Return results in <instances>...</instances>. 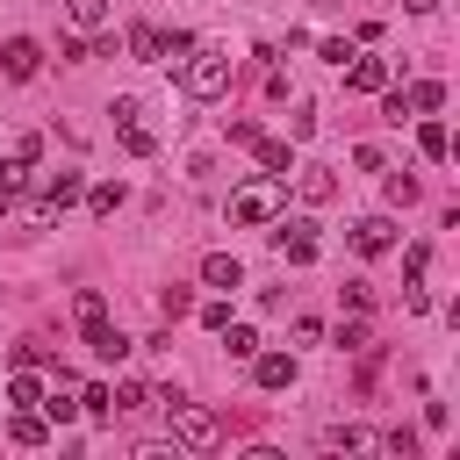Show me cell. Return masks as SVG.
Wrapping results in <instances>:
<instances>
[{
	"instance_id": "cell-1",
	"label": "cell",
	"mask_w": 460,
	"mask_h": 460,
	"mask_svg": "<svg viewBox=\"0 0 460 460\" xmlns=\"http://www.w3.org/2000/svg\"><path fill=\"white\" fill-rule=\"evenodd\" d=\"M230 50L223 43H194L187 58H180V86L194 93V101H216V93H230Z\"/></svg>"
},
{
	"instance_id": "cell-2",
	"label": "cell",
	"mask_w": 460,
	"mask_h": 460,
	"mask_svg": "<svg viewBox=\"0 0 460 460\" xmlns=\"http://www.w3.org/2000/svg\"><path fill=\"white\" fill-rule=\"evenodd\" d=\"M165 410H172V446H187V453H216L223 446L216 410H201V402H165Z\"/></svg>"
},
{
	"instance_id": "cell-3",
	"label": "cell",
	"mask_w": 460,
	"mask_h": 460,
	"mask_svg": "<svg viewBox=\"0 0 460 460\" xmlns=\"http://www.w3.org/2000/svg\"><path fill=\"white\" fill-rule=\"evenodd\" d=\"M108 115H115V137H122V151H129V158H151V151H158V129L144 122V101H137V93H122Z\"/></svg>"
},
{
	"instance_id": "cell-4",
	"label": "cell",
	"mask_w": 460,
	"mask_h": 460,
	"mask_svg": "<svg viewBox=\"0 0 460 460\" xmlns=\"http://www.w3.org/2000/svg\"><path fill=\"white\" fill-rule=\"evenodd\" d=\"M273 216H280V180L273 172L230 194V223H273Z\"/></svg>"
},
{
	"instance_id": "cell-5",
	"label": "cell",
	"mask_w": 460,
	"mask_h": 460,
	"mask_svg": "<svg viewBox=\"0 0 460 460\" xmlns=\"http://www.w3.org/2000/svg\"><path fill=\"white\" fill-rule=\"evenodd\" d=\"M36 72H43V43H29V36H7V43H0V79L29 86Z\"/></svg>"
},
{
	"instance_id": "cell-6",
	"label": "cell",
	"mask_w": 460,
	"mask_h": 460,
	"mask_svg": "<svg viewBox=\"0 0 460 460\" xmlns=\"http://www.w3.org/2000/svg\"><path fill=\"white\" fill-rule=\"evenodd\" d=\"M79 201V172H50L43 187H36V208H29V223H50L58 208H72Z\"/></svg>"
},
{
	"instance_id": "cell-7",
	"label": "cell",
	"mask_w": 460,
	"mask_h": 460,
	"mask_svg": "<svg viewBox=\"0 0 460 460\" xmlns=\"http://www.w3.org/2000/svg\"><path fill=\"white\" fill-rule=\"evenodd\" d=\"M79 331H86V352H93V359H108V367L137 352V345H129V338H122V331L108 323V316H93V323H79Z\"/></svg>"
},
{
	"instance_id": "cell-8",
	"label": "cell",
	"mask_w": 460,
	"mask_h": 460,
	"mask_svg": "<svg viewBox=\"0 0 460 460\" xmlns=\"http://www.w3.org/2000/svg\"><path fill=\"white\" fill-rule=\"evenodd\" d=\"M388 244H395V223H388V216H359V223H352V252H359V259H381Z\"/></svg>"
},
{
	"instance_id": "cell-9",
	"label": "cell",
	"mask_w": 460,
	"mask_h": 460,
	"mask_svg": "<svg viewBox=\"0 0 460 460\" xmlns=\"http://www.w3.org/2000/svg\"><path fill=\"white\" fill-rule=\"evenodd\" d=\"M252 381L266 395H280V388H295V359L288 352H252Z\"/></svg>"
},
{
	"instance_id": "cell-10",
	"label": "cell",
	"mask_w": 460,
	"mask_h": 460,
	"mask_svg": "<svg viewBox=\"0 0 460 460\" xmlns=\"http://www.w3.org/2000/svg\"><path fill=\"white\" fill-rule=\"evenodd\" d=\"M273 244H280V259H288V266H316V223H288Z\"/></svg>"
},
{
	"instance_id": "cell-11",
	"label": "cell",
	"mask_w": 460,
	"mask_h": 460,
	"mask_svg": "<svg viewBox=\"0 0 460 460\" xmlns=\"http://www.w3.org/2000/svg\"><path fill=\"white\" fill-rule=\"evenodd\" d=\"M345 86H352V93H388V65L352 50V65H345Z\"/></svg>"
},
{
	"instance_id": "cell-12",
	"label": "cell",
	"mask_w": 460,
	"mask_h": 460,
	"mask_svg": "<svg viewBox=\"0 0 460 460\" xmlns=\"http://www.w3.org/2000/svg\"><path fill=\"white\" fill-rule=\"evenodd\" d=\"M295 187H302V201H309V208L338 201V180H331V165H295Z\"/></svg>"
},
{
	"instance_id": "cell-13",
	"label": "cell",
	"mask_w": 460,
	"mask_h": 460,
	"mask_svg": "<svg viewBox=\"0 0 460 460\" xmlns=\"http://www.w3.org/2000/svg\"><path fill=\"white\" fill-rule=\"evenodd\" d=\"M201 280H208V288H223V295H230V288H244V266H237V259H230V252H208V259H201Z\"/></svg>"
},
{
	"instance_id": "cell-14",
	"label": "cell",
	"mask_w": 460,
	"mask_h": 460,
	"mask_svg": "<svg viewBox=\"0 0 460 460\" xmlns=\"http://www.w3.org/2000/svg\"><path fill=\"white\" fill-rule=\"evenodd\" d=\"M252 151H259V165H266L273 180H288V172H295V151H288L280 137H252Z\"/></svg>"
},
{
	"instance_id": "cell-15",
	"label": "cell",
	"mask_w": 460,
	"mask_h": 460,
	"mask_svg": "<svg viewBox=\"0 0 460 460\" xmlns=\"http://www.w3.org/2000/svg\"><path fill=\"white\" fill-rule=\"evenodd\" d=\"M402 108H410V115H438V108H446V86H438V79H417V86L402 93Z\"/></svg>"
},
{
	"instance_id": "cell-16",
	"label": "cell",
	"mask_w": 460,
	"mask_h": 460,
	"mask_svg": "<svg viewBox=\"0 0 460 460\" xmlns=\"http://www.w3.org/2000/svg\"><path fill=\"white\" fill-rule=\"evenodd\" d=\"M43 431H50V424H43V410H36V402H22V417L7 424V438H14V446H43Z\"/></svg>"
},
{
	"instance_id": "cell-17",
	"label": "cell",
	"mask_w": 460,
	"mask_h": 460,
	"mask_svg": "<svg viewBox=\"0 0 460 460\" xmlns=\"http://www.w3.org/2000/svg\"><path fill=\"white\" fill-rule=\"evenodd\" d=\"M158 43H165V29H151V22L129 29V58H137V65H158Z\"/></svg>"
},
{
	"instance_id": "cell-18",
	"label": "cell",
	"mask_w": 460,
	"mask_h": 460,
	"mask_svg": "<svg viewBox=\"0 0 460 460\" xmlns=\"http://www.w3.org/2000/svg\"><path fill=\"white\" fill-rule=\"evenodd\" d=\"M417 151H424V158H446V151H453V137H446V122H438V115H424V122H417Z\"/></svg>"
},
{
	"instance_id": "cell-19",
	"label": "cell",
	"mask_w": 460,
	"mask_h": 460,
	"mask_svg": "<svg viewBox=\"0 0 460 460\" xmlns=\"http://www.w3.org/2000/svg\"><path fill=\"white\" fill-rule=\"evenodd\" d=\"M151 402V388H137V381H122V388H108V417H137Z\"/></svg>"
},
{
	"instance_id": "cell-20",
	"label": "cell",
	"mask_w": 460,
	"mask_h": 460,
	"mask_svg": "<svg viewBox=\"0 0 460 460\" xmlns=\"http://www.w3.org/2000/svg\"><path fill=\"white\" fill-rule=\"evenodd\" d=\"M223 352H230V359H252V352H259V331H252V323H223Z\"/></svg>"
},
{
	"instance_id": "cell-21",
	"label": "cell",
	"mask_w": 460,
	"mask_h": 460,
	"mask_svg": "<svg viewBox=\"0 0 460 460\" xmlns=\"http://www.w3.org/2000/svg\"><path fill=\"white\" fill-rule=\"evenodd\" d=\"M323 446H331V453H367L374 438H367L359 424H331V431H323Z\"/></svg>"
},
{
	"instance_id": "cell-22",
	"label": "cell",
	"mask_w": 460,
	"mask_h": 460,
	"mask_svg": "<svg viewBox=\"0 0 460 460\" xmlns=\"http://www.w3.org/2000/svg\"><path fill=\"white\" fill-rule=\"evenodd\" d=\"M22 187H29V165H22V158H7V165H0V208H14V201H22Z\"/></svg>"
},
{
	"instance_id": "cell-23",
	"label": "cell",
	"mask_w": 460,
	"mask_h": 460,
	"mask_svg": "<svg viewBox=\"0 0 460 460\" xmlns=\"http://www.w3.org/2000/svg\"><path fill=\"white\" fill-rule=\"evenodd\" d=\"M158 316H165V323L194 316V295H187V288H165V295H158Z\"/></svg>"
},
{
	"instance_id": "cell-24",
	"label": "cell",
	"mask_w": 460,
	"mask_h": 460,
	"mask_svg": "<svg viewBox=\"0 0 460 460\" xmlns=\"http://www.w3.org/2000/svg\"><path fill=\"white\" fill-rule=\"evenodd\" d=\"M65 14H72L79 29H101V22H108V0H65Z\"/></svg>"
},
{
	"instance_id": "cell-25",
	"label": "cell",
	"mask_w": 460,
	"mask_h": 460,
	"mask_svg": "<svg viewBox=\"0 0 460 460\" xmlns=\"http://www.w3.org/2000/svg\"><path fill=\"white\" fill-rule=\"evenodd\" d=\"M72 309H79V323H93V316H108V295H101V288H79Z\"/></svg>"
},
{
	"instance_id": "cell-26",
	"label": "cell",
	"mask_w": 460,
	"mask_h": 460,
	"mask_svg": "<svg viewBox=\"0 0 460 460\" xmlns=\"http://www.w3.org/2000/svg\"><path fill=\"white\" fill-rule=\"evenodd\" d=\"M86 201H93V216H115V208H122V180H108V187H93Z\"/></svg>"
},
{
	"instance_id": "cell-27",
	"label": "cell",
	"mask_w": 460,
	"mask_h": 460,
	"mask_svg": "<svg viewBox=\"0 0 460 460\" xmlns=\"http://www.w3.org/2000/svg\"><path fill=\"white\" fill-rule=\"evenodd\" d=\"M7 395H14V402H43V381H36V374H29V367H22V374H14V381H7Z\"/></svg>"
},
{
	"instance_id": "cell-28",
	"label": "cell",
	"mask_w": 460,
	"mask_h": 460,
	"mask_svg": "<svg viewBox=\"0 0 460 460\" xmlns=\"http://www.w3.org/2000/svg\"><path fill=\"white\" fill-rule=\"evenodd\" d=\"M388 201L410 208V201H417V180H410V172H388Z\"/></svg>"
},
{
	"instance_id": "cell-29",
	"label": "cell",
	"mask_w": 460,
	"mask_h": 460,
	"mask_svg": "<svg viewBox=\"0 0 460 460\" xmlns=\"http://www.w3.org/2000/svg\"><path fill=\"white\" fill-rule=\"evenodd\" d=\"M79 410H86V417H101V424H108V388H101V381H93V388H79Z\"/></svg>"
},
{
	"instance_id": "cell-30",
	"label": "cell",
	"mask_w": 460,
	"mask_h": 460,
	"mask_svg": "<svg viewBox=\"0 0 460 460\" xmlns=\"http://www.w3.org/2000/svg\"><path fill=\"white\" fill-rule=\"evenodd\" d=\"M288 137H316V108H309V101L288 115Z\"/></svg>"
},
{
	"instance_id": "cell-31",
	"label": "cell",
	"mask_w": 460,
	"mask_h": 460,
	"mask_svg": "<svg viewBox=\"0 0 460 460\" xmlns=\"http://www.w3.org/2000/svg\"><path fill=\"white\" fill-rule=\"evenodd\" d=\"M14 158H22V165H36V158H43V137H36V129H22V137H14Z\"/></svg>"
},
{
	"instance_id": "cell-32",
	"label": "cell",
	"mask_w": 460,
	"mask_h": 460,
	"mask_svg": "<svg viewBox=\"0 0 460 460\" xmlns=\"http://www.w3.org/2000/svg\"><path fill=\"white\" fill-rule=\"evenodd\" d=\"M359 345H367V323H359V316H352V323H338V352H359Z\"/></svg>"
},
{
	"instance_id": "cell-33",
	"label": "cell",
	"mask_w": 460,
	"mask_h": 460,
	"mask_svg": "<svg viewBox=\"0 0 460 460\" xmlns=\"http://www.w3.org/2000/svg\"><path fill=\"white\" fill-rule=\"evenodd\" d=\"M36 359H50V345H43V338H22V345H14V367H36Z\"/></svg>"
},
{
	"instance_id": "cell-34",
	"label": "cell",
	"mask_w": 460,
	"mask_h": 460,
	"mask_svg": "<svg viewBox=\"0 0 460 460\" xmlns=\"http://www.w3.org/2000/svg\"><path fill=\"white\" fill-rule=\"evenodd\" d=\"M316 58H331V65H345V58H352V43H345V36H323V43H316Z\"/></svg>"
},
{
	"instance_id": "cell-35",
	"label": "cell",
	"mask_w": 460,
	"mask_h": 460,
	"mask_svg": "<svg viewBox=\"0 0 460 460\" xmlns=\"http://www.w3.org/2000/svg\"><path fill=\"white\" fill-rule=\"evenodd\" d=\"M388 453H402V460H410V453H417V431H410V424H395V431H388Z\"/></svg>"
}]
</instances>
